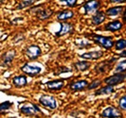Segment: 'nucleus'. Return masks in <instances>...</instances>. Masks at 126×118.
Returning a JSON list of instances; mask_svg holds the SVG:
<instances>
[{
    "mask_svg": "<svg viewBox=\"0 0 126 118\" xmlns=\"http://www.w3.org/2000/svg\"><path fill=\"white\" fill-rule=\"evenodd\" d=\"M90 36L92 37L95 43L101 44L102 47H104L106 49H110L111 47H113L114 42L111 37H104V36H100L97 34H91Z\"/></svg>",
    "mask_w": 126,
    "mask_h": 118,
    "instance_id": "obj_1",
    "label": "nucleus"
},
{
    "mask_svg": "<svg viewBox=\"0 0 126 118\" xmlns=\"http://www.w3.org/2000/svg\"><path fill=\"white\" fill-rule=\"evenodd\" d=\"M125 79V74L124 73H119V74H115L109 78H106L104 79V82L110 85V86H115V85H118L121 82H123Z\"/></svg>",
    "mask_w": 126,
    "mask_h": 118,
    "instance_id": "obj_2",
    "label": "nucleus"
},
{
    "mask_svg": "<svg viewBox=\"0 0 126 118\" xmlns=\"http://www.w3.org/2000/svg\"><path fill=\"white\" fill-rule=\"evenodd\" d=\"M21 70L26 73V74L30 75V76H36L38 75L41 71H42V68L38 65H35V64H32L30 62H27L26 64H24L22 67H21Z\"/></svg>",
    "mask_w": 126,
    "mask_h": 118,
    "instance_id": "obj_3",
    "label": "nucleus"
},
{
    "mask_svg": "<svg viewBox=\"0 0 126 118\" xmlns=\"http://www.w3.org/2000/svg\"><path fill=\"white\" fill-rule=\"evenodd\" d=\"M39 102L44 107L49 109V110H54V109H56L57 107V103L55 98L53 96H49V95H43V96H41L40 99H39Z\"/></svg>",
    "mask_w": 126,
    "mask_h": 118,
    "instance_id": "obj_4",
    "label": "nucleus"
},
{
    "mask_svg": "<svg viewBox=\"0 0 126 118\" xmlns=\"http://www.w3.org/2000/svg\"><path fill=\"white\" fill-rule=\"evenodd\" d=\"M20 111L23 114H26V115H36L38 114V112H41L39 108L34 104H26L22 106Z\"/></svg>",
    "mask_w": 126,
    "mask_h": 118,
    "instance_id": "obj_5",
    "label": "nucleus"
},
{
    "mask_svg": "<svg viewBox=\"0 0 126 118\" xmlns=\"http://www.w3.org/2000/svg\"><path fill=\"white\" fill-rule=\"evenodd\" d=\"M99 8H100V3L97 0H89V1H87L83 5L84 14L85 15L91 14V13H93L94 12H96Z\"/></svg>",
    "mask_w": 126,
    "mask_h": 118,
    "instance_id": "obj_6",
    "label": "nucleus"
},
{
    "mask_svg": "<svg viewBox=\"0 0 126 118\" xmlns=\"http://www.w3.org/2000/svg\"><path fill=\"white\" fill-rule=\"evenodd\" d=\"M42 51L38 45H31L26 49V55L31 60H36L38 57L41 56Z\"/></svg>",
    "mask_w": 126,
    "mask_h": 118,
    "instance_id": "obj_7",
    "label": "nucleus"
},
{
    "mask_svg": "<svg viewBox=\"0 0 126 118\" xmlns=\"http://www.w3.org/2000/svg\"><path fill=\"white\" fill-rule=\"evenodd\" d=\"M60 25H61V28H60V30L58 31V32H56L57 37L72 33L73 30H74V26L70 23H60Z\"/></svg>",
    "mask_w": 126,
    "mask_h": 118,
    "instance_id": "obj_8",
    "label": "nucleus"
},
{
    "mask_svg": "<svg viewBox=\"0 0 126 118\" xmlns=\"http://www.w3.org/2000/svg\"><path fill=\"white\" fill-rule=\"evenodd\" d=\"M102 116L105 118H119L121 117V113L118 109L114 107H109L102 112Z\"/></svg>",
    "mask_w": 126,
    "mask_h": 118,
    "instance_id": "obj_9",
    "label": "nucleus"
},
{
    "mask_svg": "<svg viewBox=\"0 0 126 118\" xmlns=\"http://www.w3.org/2000/svg\"><path fill=\"white\" fill-rule=\"evenodd\" d=\"M47 86L50 91H59L64 86V81L63 79H57V80L48 81L47 82Z\"/></svg>",
    "mask_w": 126,
    "mask_h": 118,
    "instance_id": "obj_10",
    "label": "nucleus"
},
{
    "mask_svg": "<svg viewBox=\"0 0 126 118\" xmlns=\"http://www.w3.org/2000/svg\"><path fill=\"white\" fill-rule=\"evenodd\" d=\"M88 85V82L86 80H79V81H74V82H71L69 85V88L71 91H81L83 90L87 87Z\"/></svg>",
    "mask_w": 126,
    "mask_h": 118,
    "instance_id": "obj_11",
    "label": "nucleus"
},
{
    "mask_svg": "<svg viewBox=\"0 0 126 118\" xmlns=\"http://www.w3.org/2000/svg\"><path fill=\"white\" fill-rule=\"evenodd\" d=\"M103 55V53L101 51H92V52H87V53H83L82 55H80L81 58L84 60H99Z\"/></svg>",
    "mask_w": 126,
    "mask_h": 118,
    "instance_id": "obj_12",
    "label": "nucleus"
},
{
    "mask_svg": "<svg viewBox=\"0 0 126 118\" xmlns=\"http://www.w3.org/2000/svg\"><path fill=\"white\" fill-rule=\"evenodd\" d=\"M116 61V59L114 60H111L110 62H101L100 64L96 65V71L98 73H105V72H108L110 69H111V63L113 62Z\"/></svg>",
    "mask_w": 126,
    "mask_h": 118,
    "instance_id": "obj_13",
    "label": "nucleus"
},
{
    "mask_svg": "<svg viewBox=\"0 0 126 118\" xmlns=\"http://www.w3.org/2000/svg\"><path fill=\"white\" fill-rule=\"evenodd\" d=\"M122 26H123L122 23L120 21L116 20V21H112V22L108 23L107 25H105L104 28H105V30L108 31H118L120 30V28H122Z\"/></svg>",
    "mask_w": 126,
    "mask_h": 118,
    "instance_id": "obj_14",
    "label": "nucleus"
},
{
    "mask_svg": "<svg viewBox=\"0 0 126 118\" xmlns=\"http://www.w3.org/2000/svg\"><path fill=\"white\" fill-rule=\"evenodd\" d=\"M53 13V12L49 10V9H39L36 12V16L41 20H45V19L49 18L51 16V14Z\"/></svg>",
    "mask_w": 126,
    "mask_h": 118,
    "instance_id": "obj_15",
    "label": "nucleus"
},
{
    "mask_svg": "<svg viewBox=\"0 0 126 118\" xmlns=\"http://www.w3.org/2000/svg\"><path fill=\"white\" fill-rule=\"evenodd\" d=\"M124 13V7H112L106 11V14L108 16H119L121 13Z\"/></svg>",
    "mask_w": 126,
    "mask_h": 118,
    "instance_id": "obj_16",
    "label": "nucleus"
},
{
    "mask_svg": "<svg viewBox=\"0 0 126 118\" xmlns=\"http://www.w3.org/2000/svg\"><path fill=\"white\" fill-rule=\"evenodd\" d=\"M105 20V13L103 12H98L92 16V24L93 25H101Z\"/></svg>",
    "mask_w": 126,
    "mask_h": 118,
    "instance_id": "obj_17",
    "label": "nucleus"
},
{
    "mask_svg": "<svg viewBox=\"0 0 126 118\" xmlns=\"http://www.w3.org/2000/svg\"><path fill=\"white\" fill-rule=\"evenodd\" d=\"M15 57V52L14 51H9L6 52L3 56H2V62L4 65H9L11 64Z\"/></svg>",
    "mask_w": 126,
    "mask_h": 118,
    "instance_id": "obj_18",
    "label": "nucleus"
},
{
    "mask_svg": "<svg viewBox=\"0 0 126 118\" xmlns=\"http://www.w3.org/2000/svg\"><path fill=\"white\" fill-rule=\"evenodd\" d=\"M73 16H74V13H73L72 11L65 10V11H63V12H61V13H59L57 14V19L60 20V21H64V20L72 18Z\"/></svg>",
    "mask_w": 126,
    "mask_h": 118,
    "instance_id": "obj_19",
    "label": "nucleus"
},
{
    "mask_svg": "<svg viewBox=\"0 0 126 118\" xmlns=\"http://www.w3.org/2000/svg\"><path fill=\"white\" fill-rule=\"evenodd\" d=\"M13 82L16 87H23V86L27 85V78H26L25 76L15 77L13 79Z\"/></svg>",
    "mask_w": 126,
    "mask_h": 118,
    "instance_id": "obj_20",
    "label": "nucleus"
},
{
    "mask_svg": "<svg viewBox=\"0 0 126 118\" xmlns=\"http://www.w3.org/2000/svg\"><path fill=\"white\" fill-rule=\"evenodd\" d=\"M74 66H75L79 71H82V72H83V71H86V70L91 66V63H90L89 62L82 61V62H76L75 64H74Z\"/></svg>",
    "mask_w": 126,
    "mask_h": 118,
    "instance_id": "obj_21",
    "label": "nucleus"
},
{
    "mask_svg": "<svg viewBox=\"0 0 126 118\" xmlns=\"http://www.w3.org/2000/svg\"><path fill=\"white\" fill-rule=\"evenodd\" d=\"M114 92V88L113 86H110V85H106L105 87L101 88L99 91H97L95 94L96 95H101V94H109V93H113Z\"/></svg>",
    "mask_w": 126,
    "mask_h": 118,
    "instance_id": "obj_22",
    "label": "nucleus"
},
{
    "mask_svg": "<svg viewBox=\"0 0 126 118\" xmlns=\"http://www.w3.org/2000/svg\"><path fill=\"white\" fill-rule=\"evenodd\" d=\"M76 45H78L80 48H83V47H89L91 44L89 43L88 41H86L85 39H80L77 42H75Z\"/></svg>",
    "mask_w": 126,
    "mask_h": 118,
    "instance_id": "obj_23",
    "label": "nucleus"
},
{
    "mask_svg": "<svg viewBox=\"0 0 126 118\" xmlns=\"http://www.w3.org/2000/svg\"><path fill=\"white\" fill-rule=\"evenodd\" d=\"M125 68H126V62L125 61H122V62H120L119 65L116 67L115 72L116 73H123L125 71Z\"/></svg>",
    "mask_w": 126,
    "mask_h": 118,
    "instance_id": "obj_24",
    "label": "nucleus"
},
{
    "mask_svg": "<svg viewBox=\"0 0 126 118\" xmlns=\"http://www.w3.org/2000/svg\"><path fill=\"white\" fill-rule=\"evenodd\" d=\"M12 106V102L10 101H6V102H3L2 104H0V113H3L4 112H6L7 110H9Z\"/></svg>",
    "mask_w": 126,
    "mask_h": 118,
    "instance_id": "obj_25",
    "label": "nucleus"
},
{
    "mask_svg": "<svg viewBox=\"0 0 126 118\" xmlns=\"http://www.w3.org/2000/svg\"><path fill=\"white\" fill-rule=\"evenodd\" d=\"M126 46V41L125 39H121L119 40L117 43H116V49L117 50H123Z\"/></svg>",
    "mask_w": 126,
    "mask_h": 118,
    "instance_id": "obj_26",
    "label": "nucleus"
},
{
    "mask_svg": "<svg viewBox=\"0 0 126 118\" xmlns=\"http://www.w3.org/2000/svg\"><path fill=\"white\" fill-rule=\"evenodd\" d=\"M101 85V80H99V79H96V80H94L91 84H88L87 85V89L88 90H92V89H96L97 87H99Z\"/></svg>",
    "mask_w": 126,
    "mask_h": 118,
    "instance_id": "obj_27",
    "label": "nucleus"
},
{
    "mask_svg": "<svg viewBox=\"0 0 126 118\" xmlns=\"http://www.w3.org/2000/svg\"><path fill=\"white\" fill-rule=\"evenodd\" d=\"M34 1L32 0V1H25V2H22V3H20L17 7V9H23V8H27V7H29L30 5H32V3H33Z\"/></svg>",
    "mask_w": 126,
    "mask_h": 118,
    "instance_id": "obj_28",
    "label": "nucleus"
},
{
    "mask_svg": "<svg viewBox=\"0 0 126 118\" xmlns=\"http://www.w3.org/2000/svg\"><path fill=\"white\" fill-rule=\"evenodd\" d=\"M60 1H63L65 4H67L69 7H74L77 4V1L78 0H60Z\"/></svg>",
    "mask_w": 126,
    "mask_h": 118,
    "instance_id": "obj_29",
    "label": "nucleus"
},
{
    "mask_svg": "<svg viewBox=\"0 0 126 118\" xmlns=\"http://www.w3.org/2000/svg\"><path fill=\"white\" fill-rule=\"evenodd\" d=\"M120 107L122 110H125L126 109V97L125 96H122L120 100Z\"/></svg>",
    "mask_w": 126,
    "mask_h": 118,
    "instance_id": "obj_30",
    "label": "nucleus"
},
{
    "mask_svg": "<svg viewBox=\"0 0 126 118\" xmlns=\"http://www.w3.org/2000/svg\"><path fill=\"white\" fill-rule=\"evenodd\" d=\"M112 3H123L125 2V0H110Z\"/></svg>",
    "mask_w": 126,
    "mask_h": 118,
    "instance_id": "obj_31",
    "label": "nucleus"
}]
</instances>
